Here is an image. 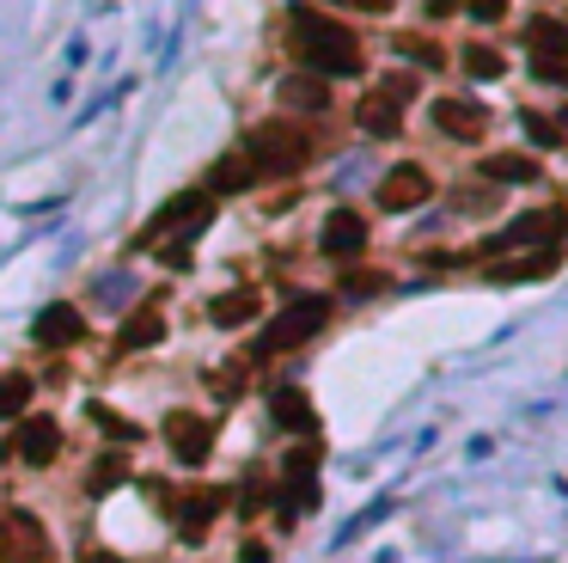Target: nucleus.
I'll list each match as a JSON object with an SVG mask.
<instances>
[{
    "mask_svg": "<svg viewBox=\"0 0 568 563\" xmlns=\"http://www.w3.org/2000/svg\"><path fill=\"white\" fill-rule=\"evenodd\" d=\"M293 49H300V62L312 68V74H361V37L342 32L337 19L312 13V7H300L293 13Z\"/></svg>",
    "mask_w": 568,
    "mask_h": 563,
    "instance_id": "obj_1",
    "label": "nucleus"
},
{
    "mask_svg": "<svg viewBox=\"0 0 568 563\" xmlns=\"http://www.w3.org/2000/svg\"><path fill=\"white\" fill-rule=\"evenodd\" d=\"M239 154L257 166V172H300L312 159V141H306V129H288V123H257L245 135V147Z\"/></svg>",
    "mask_w": 568,
    "mask_h": 563,
    "instance_id": "obj_2",
    "label": "nucleus"
},
{
    "mask_svg": "<svg viewBox=\"0 0 568 563\" xmlns=\"http://www.w3.org/2000/svg\"><path fill=\"white\" fill-rule=\"evenodd\" d=\"M324 319H330V300H324V295H300L293 307H281V313H276V325H263L257 356H281V349L312 344V337L324 331Z\"/></svg>",
    "mask_w": 568,
    "mask_h": 563,
    "instance_id": "obj_3",
    "label": "nucleus"
},
{
    "mask_svg": "<svg viewBox=\"0 0 568 563\" xmlns=\"http://www.w3.org/2000/svg\"><path fill=\"white\" fill-rule=\"evenodd\" d=\"M563 233H568V215L563 208H537V215H520L507 233H495V239H483V257H501V251H551V245H563Z\"/></svg>",
    "mask_w": 568,
    "mask_h": 563,
    "instance_id": "obj_4",
    "label": "nucleus"
},
{
    "mask_svg": "<svg viewBox=\"0 0 568 563\" xmlns=\"http://www.w3.org/2000/svg\"><path fill=\"white\" fill-rule=\"evenodd\" d=\"M208 220H215V196H208V190H184V196H171V203L154 215V233H147V245H154V239H166V233H178V245H190V239L208 227Z\"/></svg>",
    "mask_w": 568,
    "mask_h": 563,
    "instance_id": "obj_5",
    "label": "nucleus"
},
{
    "mask_svg": "<svg viewBox=\"0 0 568 563\" xmlns=\"http://www.w3.org/2000/svg\"><path fill=\"white\" fill-rule=\"evenodd\" d=\"M0 563H49V532L37 515L7 508L0 515Z\"/></svg>",
    "mask_w": 568,
    "mask_h": 563,
    "instance_id": "obj_6",
    "label": "nucleus"
},
{
    "mask_svg": "<svg viewBox=\"0 0 568 563\" xmlns=\"http://www.w3.org/2000/svg\"><path fill=\"white\" fill-rule=\"evenodd\" d=\"M7 454L25 459V466H49V459L62 454V422H56V417H19Z\"/></svg>",
    "mask_w": 568,
    "mask_h": 563,
    "instance_id": "obj_7",
    "label": "nucleus"
},
{
    "mask_svg": "<svg viewBox=\"0 0 568 563\" xmlns=\"http://www.w3.org/2000/svg\"><path fill=\"white\" fill-rule=\"evenodd\" d=\"M166 441H171V454L184 459V466H202V459L215 454V422L178 410V417H166Z\"/></svg>",
    "mask_w": 568,
    "mask_h": 563,
    "instance_id": "obj_8",
    "label": "nucleus"
},
{
    "mask_svg": "<svg viewBox=\"0 0 568 563\" xmlns=\"http://www.w3.org/2000/svg\"><path fill=\"white\" fill-rule=\"evenodd\" d=\"M434 129L452 141H483L490 129V110L476 105V98H434Z\"/></svg>",
    "mask_w": 568,
    "mask_h": 563,
    "instance_id": "obj_9",
    "label": "nucleus"
},
{
    "mask_svg": "<svg viewBox=\"0 0 568 563\" xmlns=\"http://www.w3.org/2000/svg\"><path fill=\"white\" fill-rule=\"evenodd\" d=\"M428 196H434V178L422 172V166H398V172H385V184H379V208H391V215L422 208Z\"/></svg>",
    "mask_w": 568,
    "mask_h": 563,
    "instance_id": "obj_10",
    "label": "nucleus"
},
{
    "mask_svg": "<svg viewBox=\"0 0 568 563\" xmlns=\"http://www.w3.org/2000/svg\"><path fill=\"white\" fill-rule=\"evenodd\" d=\"M227 508V490H215V484H202V490H190L184 502H178V532H184L190 546H196L202 532L215 527V515Z\"/></svg>",
    "mask_w": 568,
    "mask_h": 563,
    "instance_id": "obj_11",
    "label": "nucleus"
},
{
    "mask_svg": "<svg viewBox=\"0 0 568 563\" xmlns=\"http://www.w3.org/2000/svg\"><path fill=\"white\" fill-rule=\"evenodd\" d=\"M32 337L44 349H68V344H80V337H86V319H80V307H44V313H37V325H32Z\"/></svg>",
    "mask_w": 568,
    "mask_h": 563,
    "instance_id": "obj_12",
    "label": "nucleus"
},
{
    "mask_svg": "<svg viewBox=\"0 0 568 563\" xmlns=\"http://www.w3.org/2000/svg\"><path fill=\"white\" fill-rule=\"evenodd\" d=\"M318 245L330 251V257H354V251L367 245V220L354 215V208H337V215L324 220V233H318Z\"/></svg>",
    "mask_w": 568,
    "mask_h": 563,
    "instance_id": "obj_13",
    "label": "nucleus"
},
{
    "mask_svg": "<svg viewBox=\"0 0 568 563\" xmlns=\"http://www.w3.org/2000/svg\"><path fill=\"white\" fill-rule=\"evenodd\" d=\"M354 123L367 129V135L391 141V135H403V105H391L385 93H367L361 105H354Z\"/></svg>",
    "mask_w": 568,
    "mask_h": 563,
    "instance_id": "obj_14",
    "label": "nucleus"
},
{
    "mask_svg": "<svg viewBox=\"0 0 568 563\" xmlns=\"http://www.w3.org/2000/svg\"><path fill=\"white\" fill-rule=\"evenodd\" d=\"M269 417H276L281 429H293V435H312V429H318V410H312V398L300 386H281L276 398H269Z\"/></svg>",
    "mask_w": 568,
    "mask_h": 563,
    "instance_id": "obj_15",
    "label": "nucleus"
},
{
    "mask_svg": "<svg viewBox=\"0 0 568 563\" xmlns=\"http://www.w3.org/2000/svg\"><path fill=\"white\" fill-rule=\"evenodd\" d=\"M159 337H166V307H159V300H147V307H141L123 331H117V349H123V356H129V349H154Z\"/></svg>",
    "mask_w": 568,
    "mask_h": 563,
    "instance_id": "obj_16",
    "label": "nucleus"
},
{
    "mask_svg": "<svg viewBox=\"0 0 568 563\" xmlns=\"http://www.w3.org/2000/svg\"><path fill=\"white\" fill-rule=\"evenodd\" d=\"M525 49H532V62H568V25L532 19V25H525Z\"/></svg>",
    "mask_w": 568,
    "mask_h": 563,
    "instance_id": "obj_17",
    "label": "nucleus"
},
{
    "mask_svg": "<svg viewBox=\"0 0 568 563\" xmlns=\"http://www.w3.org/2000/svg\"><path fill=\"white\" fill-rule=\"evenodd\" d=\"M251 178H257V166H251L245 154H227V159H215V172H208V196H239V190H251Z\"/></svg>",
    "mask_w": 568,
    "mask_h": 563,
    "instance_id": "obj_18",
    "label": "nucleus"
},
{
    "mask_svg": "<svg viewBox=\"0 0 568 563\" xmlns=\"http://www.w3.org/2000/svg\"><path fill=\"white\" fill-rule=\"evenodd\" d=\"M257 313H263V295H257V288H232V295H220L215 307H208V319H215V325H251Z\"/></svg>",
    "mask_w": 568,
    "mask_h": 563,
    "instance_id": "obj_19",
    "label": "nucleus"
},
{
    "mask_svg": "<svg viewBox=\"0 0 568 563\" xmlns=\"http://www.w3.org/2000/svg\"><path fill=\"white\" fill-rule=\"evenodd\" d=\"M476 178H495V184H532V178H537V159L532 154H490Z\"/></svg>",
    "mask_w": 568,
    "mask_h": 563,
    "instance_id": "obj_20",
    "label": "nucleus"
},
{
    "mask_svg": "<svg viewBox=\"0 0 568 563\" xmlns=\"http://www.w3.org/2000/svg\"><path fill=\"white\" fill-rule=\"evenodd\" d=\"M556 264H563V251L551 245V251H532V257H513V264H495L490 276L495 282H537V276H551Z\"/></svg>",
    "mask_w": 568,
    "mask_h": 563,
    "instance_id": "obj_21",
    "label": "nucleus"
},
{
    "mask_svg": "<svg viewBox=\"0 0 568 563\" xmlns=\"http://www.w3.org/2000/svg\"><path fill=\"white\" fill-rule=\"evenodd\" d=\"M391 44H398V56L415 62V68H446V49L434 44V37H422V32H398Z\"/></svg>",
    "mask_w": 568,
    "mask_h": 563,
    "instance_id": "obj_22",
    "label": "nucleus"
},
{
    "mask_svg": "<svg viewBox=\"0 0 568 563\" xmlns=\"http://www.w3.org/2000/svg\"><path fill=\"white\" fill-rule=\"evenodd\" d=\"M32 392H37L32 374H0V417L19 422V417H25V405H32Z\"/></svg>",
    "mask_w": 568,
    "mask_h": 563,
    "instance_id": "obj_23",
    "label": "nucleus"
},
{
    "mask_svg": "<svg viewBox=\"0 0 568 563\" xmlns=\"http://www.w3.org/2000/svg\"><path fill=\"white\" fill-rule=\"evenodd\" d=\"M281 105H293V110H324L330 105V86H324V80H281Z\"/></svg>",
    "mask_w": 568,
    "mask_h": 563,
    "instance_id": "obj_24",
    "label": "nucleus"
},
{
    "mask_svg": "<svg viewBox=\"0 0 568 563\" xmlns=\"http://www.w3.org/2000/svg\"><path fill=\"white\" fill-rule=\"evenodd\" d=\"M281 478H288V484H312V478H318V441H300L288 454V466H281Z\"/></svg>",
    "mask_w": 568,
    "mask_h": 563,
    "instance_id": "obj_25",
    "label": "nucleus"
},
{
    "mask_svg": "<svg viewBox=\"0 0 568 563\" xmlns=\"http://www.w3.org/2000/svg\"><path fill=\"white\" fill-rule=\"evenodd\" d=\"M123 478H129V459H123V454H105V459L93 466V478H86V490H93V496H105V490H117Z\"/></svg>",
    "mask_w": 568,
    "mask_h": 563,
    "instance_id": "obj_26",
    "label": "nucleus"
},
{
    "mask_svg": "<svg viewBox=\"0 0 568 563\" xmlns=\"http://www.w3.org/2000/svg\"><path fill=\"white\" fill-rule=\"evenodd\" d=\"M459 62H464V74H471V80H495V74H501V49H490V44H471V49L459 56Z\"/></svg>",
    "mask_w": 568,
    "mask_h": 563,
    "instance_id": "obj_27",
    "label": "nucleus"
},
{
    "mask_svg": "<svg viewBox=\"0 0 568 563\" xmlns=\"http://www.w3.org/2000/svg\"><path fill=\"white\" fill-rule=\"evenodd\" d=\"M263 502H269V484H263L257 471H251V478H245V490H239V515H245V520H257V515H263Z\"/></svg>",
    "mask_w": 568,
    "mask_h": 563,
    "instance_id": "obj_28",
    "label": "nucleus"
},
{
    "mask_svg": "<svg viewBox=\"0 0 568 563\" xmlns=\"http://www.w3.org/2000/svg\"><path fill=\"white\" fill-rule=\"evenodd\" d=\"M525 135H532L537 147H563V129H556L551 117H537V110H525Z\"/></svg>",
    "mask_w": 568,
    "mask_h": 563,
    "instance_id": "obj_29",
    "label": "nucleus"
},
{
    "mask_svg": "<svg viewBox=\"0 0 568 563\" xmlns=\"http://www.w3.org/2000/svg\"><path fill=\"white\" fill-rule=\"evenodd\" d=\"M208 386H215L220 398H239V392H245V368H239V361H227L220 374H208Z\"/></svg>",
    "mask_w": 568,
    "mask_h": 563,
    "instance_id": "obj_30",
    "label": "nucleus"
},
{
    "mask_svg": "<svg viewBox=\"0 0 568 563\" xmlns=\"http://www.w3.org/2000/svg\"><path fill=\"white\" fill-rule=\"evenodd\" d=\"M93 422H98V429H105V435H123V441H135V435H141L135 422H123V417H110L105 405H93Z\"/></svg>",
    "mask_w": 568,
    "mask_h": 563,
    "instance_id": "obj_31",
    "label": "nucleus"
},
{
    "mask_svg": "<svg viewBox=\"0 0 568 563\" xmlns=\"http://www.w3.org/2000/svg\"><path fill=\"white\" fill-rule=\"evenodd\" d=\"M342 288H349V295H379L385 276H373V269H349V276H342Z\"/></svg>",
    "mask_w": 568,
    "mask_h": 563,
    "instance_id": "obj_32",
    "label": "nucleus"
},
{
    "mask_svg": "<svg viewBox=\"0 0 568 563\" xmlns=\"http://www.w3.org/2000/svg\"><path fill=\"white\" fill-rule=\"evenodd\" d=\"M379 93L391 98V105H410V98H415V80H410V74H391V80L379 86Z\"/></svg>",
    "mask_w": 568,
    "mask_h": 563,
    "instance_id": "obj_33",
    "label": "nucleus"
},
{
    "mask_svg": "<svg viewBox=\"0 0 568 563\" xmlns=\"http://www.w3.org/2000/svg\"><path fill=\"white\" fill-rule=\"evenodd\" d=\"M537 80H551V86H568V62H532Z\"/></svg>",
    "mask_w": 568,
    "mask_h": 563,
    "instance_id": "obj_34",
    "label": "nucleus"
},
{
    "mask_svg": "<svg viewBox=\"0 0 568 563\" xmlns=\"http://www.w3.org/2000/svg\"><path fill=\"white\" fill-rule=\"evenodd\" d=\"M471 7V19H501L507 13V0H464Z\"/></svg>",
    "mask_w": 568,
    "mask_h": 563,
    "instance_id": "obj_35",
    "label": "nucleus"
},
{
    "mask_svg": "<svg viewBox=\"0 0 568 563\" xmlns=\"http://www.w3.org/2000/svg\"><path fill=\"white\" fill-rule=\"evenodd\" d=\"M239 563H276V558H269V546H257V539H245V546H239Z\"/></svg>",
    "mask_w": 568,
    "mask_h": 563,
    "instance_id": "obj_36",
    "label": "nucleus"
},
{
    "mask_svg": "<svg viewBox=\"0 0 568 563\" xmlns=\"http://www.w3.org/2000/svg\"><path fill=\"white\" fill-rule=\"evenodd\" d=\"M422 7H428V19H446V13H459L464 0H422Z\"/></svg>",
    "mask_w": 568,
    "mask_h": 563,
    "instance_id": "obj_37",
    "label": "nucleus"
},
{
    "mask_svg": "<svg viewBox=\"0 0 568 563\" xmlns=\"http://www.w3.org/2000/svg\"><path fill=\"white\" fill-rule=\"evenodd\" d=\"M459 208H490V190H459Z\"/></svg>",
    "mask_w": 568,
    "mask_h": 563,
    "instance_id": "obj_38",
    "label": "nucleus"
},
{
    "mask_svg": "<svg viewBox=\"0 0 568 563\" xmlns=\"http://www.w3.org/2000/svg\"><path fill=\"white\" fill-rule=\"evenodd\" d=\"M342 7H354V13H391V0H342Z\"/></svg>",
    "mask_w": 568,
    "mask_h": 563,
    "instance_id": "obj_39",
    "label": "nucleus"
},
{
    "mask_svg": "<svg viewBox=\"0 0 568 563\" xmlns=\"http://www.w3.org/2000/svg\"><path fill=\"white\" fill-rule=\"evenodd\" d=\"M80 563H123V558H117V551H86Z\"/></svg>",
    "mask_w": 568,
    "mask_h": 563,
    "instance_id": "obj_40",
    "label": "nucleus"
},
{
    "mask_svg": "<svg viewBox=\"0 0 568 563\" xmlns=\"http://www.w3.org/2000/svg\"><path fill=\"white\" fill-rule=\"evenodd\" d=\"M556 129H568V110H563V123H556Z\"/></svg>",
    "mask_w": 568,
    "mask_h": 563,
    "instance_id": "obj_41",
    "label": "nucleus"
}]
</instances>
